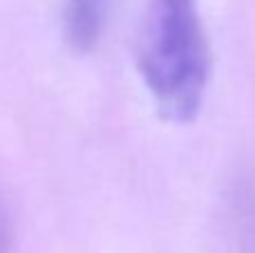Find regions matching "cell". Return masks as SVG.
<instances>
[{
  "instance_id": "1",
  "label": "cell",
  "mask_w": 255,
  "mask_h": 253,
  "mask_svg": "<svg viewBox=\"0 0 255 253\" xmlns=\"http://www.w3.org/2000/svg\"><path fill=\"white\" fill-rule=\"evenodd\" d=\"M136 67L159 115L172 124L197 117L211 76V45L197 0H152L139 31Z\"/></svg>"
},
{
  "instance_id": "2",
  "label": "cell",
  "mask_w": 255,
  "mask_h": 253,
  "mask_svg": "<svg viewBox=\"0 0 255 253\" xmlns=\"http://www.w3.org/2000/svg\"><path fill=\"white\" fill-rule=\"evenodd\" d=\"M108 0H65L63 31L65 40L76 52H90L97 47L106 20Z\"/></svg>"
},
{
  "instance_id": "3",
  "label": "cell",
  "mask_w": 255,
  "mask_h": 253,
  "mask_svg": "<svg viewBox=\"0 0 255 253\" xmlns=\"http://www.w3.org/2000/svg\"><path fill=\"white\" fill-rule=\"evenodd\" d=\"M9 247H11V222L4 204L0 202V253H9Z\"/></svg>"
}]
</instances>
